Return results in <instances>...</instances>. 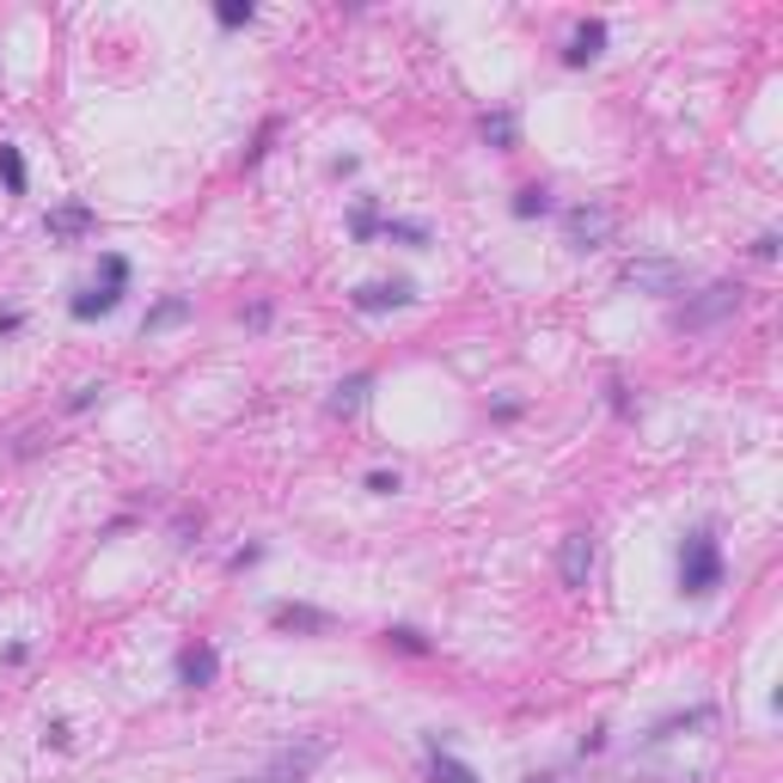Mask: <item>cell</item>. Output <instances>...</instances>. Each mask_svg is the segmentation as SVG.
Returning <instances> with one entry per match:
<instances>
[{"instance_id":"1","label":"cell","mask_w":783,"mask_h":783,"mask_svg":"<svg viewBox=\"0 0 783 783\" xmlns=\"http://www.w3.org/2000/svg\"><path fill=\"white\" fill-rule=\"evenodd\" d=\"M722 588V544L710 527H691L679 539V594H717Z\"/></svg>"},{"instance_id":"2","label":"cell","mask_w":783,"mask_h":783,"mask_svg":"<svg viewBox=\"0 0 783 783\" xmlns=\"http://www.w3.org/2000/svg\"><path fill=\"white\" fill-rule=\"evenodd\" d=\"M734 313H741V282H710L703 294H691V300L679 306L674 325L679 331H710V325L734 319Z\"/></svg>"},{"instance_id":"3","label":"cell","mask_w":783,"mask_h":783,"mask_svg":"<svg viewBox=\"0 0 783 783\" xmlns=\"http://www.w3.org/2000/svg\"><path fill=\"white\" fill-rule=\"evenodd\" d=\"M98 269H105V282H98V288H86V294H74V306H67L81 325H86V319H105V313H117L123 288H129V257H123V252H105V257H98Z\"/></svg>"},{"instance_id":"4","label":"cell","mask_w":783,"mask_h":783,"mask_svg":"<svg viewBox=\"0 0 783 783\" xmlns=\"http://www.w3.org/2000/svg\"><path fill=\"white\" fill-rule=\"evenodd\" d=\"M612 233H618V214L606 209V202H575L570 214H563V240H570V252H600V245H612Z\"/></svg>"},{"instance_id":"5","label":"cell","mask_w":783,"mask_h":783,"mask_svg":"<svg viewBox=\"0 0 783 783\" xmlns=\"http://www.w3.org/2000/svg\"><path fill=\"white\" fill-rule=\"evenodd\" d=\"M618 282L637 294H686V264H674V257H631L618 269Z\"/></svg>"},{"instance_id":"6","label":"cell","mask_w":783,"mask_h":783,"mask_svg":"<svg viewBox=\"0 0 783 783\" xmlns=\"http://www.w3.org/2000/svg\"><path fill=\"white\" fill-rule=\"evenodd\" d=\"M594 532L588 527H575L570 539H563V551H558V575H563V588H588V575H594Z\"/></svg>"},{"instance_id":"7","label":"cell","mask_w":783,"mask_h":783,"mask_svg":"<svg viewBox=\"0 0 783 783\" xmlns=\"http://www.w3.org/2000/svg\"><path fill=\"white\" fill-rule=\"evenodd\" d=\"M214 679H221V655H214V643H184V649H178V686L202 691V686H214Z\"/></svg>"},{"instance_id":"8","label":"cell","mask_w":783,"mask_h":783,"mask_svg":"<svg viewBox=\"0 0 783 783\" xmlns=\"http://www.w3.org/2000/svg\"><path fill=\"white\" fill-rule=\"evenodd\" d=\"M349 300H356V313H392V306H411L416 288L411 282H368V288H356Z\"/></svg>"},{"instance_id":"9","label":"cell","mask_w":783,"mask_h":783,"mask_svg":"<svg viewBox=\"0 0 783 783\" xmlns=\"http://www.w3.org/2000/svg\"><path fill=\"white\" fill-rule=\"evenodd\" d=\"M269 624H276V631H306V637H325V631H331V612H319V606H288V600H282L276 612H269Z\"/></svg>"},{"instance_id":"10","label":"cell","mask_w":783,"mask_h":783,"mask_svg":"<svg viewBox=\"0 0 783 783\" xmlns=\"http://www.w3.org/2000/svg\"><path fill=\"white\" fill-rule=\"evenodd\" d=\"M428 783H478V771L465 759H453L441 741H428Z\"/></svg>"},{"instance_id":"11","label":"cell","mask_w":783,"mask_h":783,"mask_svg":"<svg viewBox=\"0 0 783 783\" xmlns=\"http://www.w3.org/2000/svg\"><path fill=\"white\" fill-rule=\"evenodd\" d=\"M600 50H606V25H600V19H588V25H582V31H575V38H570V50H563V62H570V67H588V62H594Z\"/></svg>"},{"instance_id":"12","label":"cell","mask_w":783,"mask_h":783,"mask_svg":"<svg viewBox=\"0 0 783 783\" xmlns=\"http://www.w3.org/2000/svg\"><path fill=\"white\" fill-rule=\"evenodd\" d=\"M368 392H373V373H349V380L331 392V416H356L361 404H368Z\"/></svg>"},{"instance_id":"13","label":"cell","mask_w":783,"mask_h":783,"mask_svg":"<svg viewBox=\"0 0 783 783\" xmlns=\"http://www.w3.org/2000/svg\"><path fill=\"white\" fill-rule=\"evenodd\" d=\"M86 226H93V209L67 202V209H55V214H50V240H81Z\"/></svg>"},{"instance_id":"14","label":"cell","mask_w":783,"mask_h":783,"mask_svg":"<svg viewBox=\"0 0 783 783\" xmlns=\"http://www.w3.org/2000/svg\"><path fill=\"white\" fill-rule=\"evenodd\" d=\"M184 319H190V300L184 294H166V300L141 319V331H166V325H184Z\"/></svg>"},{"instance_id":"15","label":"cell","mask_w":783,"mask_h":783,"mask_svg":"<svg viewBox=\"0 0 783 783\" xmlns=\"http://www.w3.org/2000/svg\"><path fill=\"white\" fill-rule=\"evenodd\" d=\"M0 184L13 190V197H25V184H31V178H25V154H19L13 141H0Z\"/></svg>"},{"instance_id":"16","label":"cell","mask_w":783,"mask_h":783,"mask_svg":"<svg viewBox=\"0 0 783 783\" xmlns=\"http://www.w3.org/2000/svg\"><path fill=\"white\" fill-rule=\"evenodd\" d=\"M214 19H221L226 31H240V25H252V19H257V7H252V0H226V7H214Z\"/></svg>"},{"instance_id":"17","label":"cell","mask_w":783,"mask_h":783,"mask_svg":"<svg viewBox=\"0 0 783 783\" xmlns=\"http://www.w3.org/2000/svg\"><path fill=\"white\" fill-rule=\"evenodd\" d=\"M385 643H392V649H404V655H428L423 631H411V624H392V631H385Z\"/></svg>"},{"instance_id":"18","label":"cell","mask_w":783,"mask_h":783,"mask_svg":"<svg viewBox=\"0 0 783 783\" xmlns=\"http://www.w3.org/2000/svg\"><path fill=\"white\" fill-rule=\"evenodd\" d=\"M484 135H490L496 147H515V117H508V110H496V117H484Z\"/></svg>"},{"instance_id":"19","label":"cell","mask_w":783,"mask_h":783,"mask_svg":"<svg viewBox=\"0 0 783 783\" xmlns=\"http://www.w3.org/2000/svg\"><path fill=\"white\" fill-rule=\"evenodd\" d=\"M544 209H551V197H544L539 184H532V190H520V197H515V214H520V221H532V214H544Z\"/></svg>"},{"instance_id":"20","label":"cell","mask_w":783,"mask_h":783,"mask_svg":"<svg viewBox=\"0 0 783 783\" xmlns=\"http://www.w3.org/2000/svg\"><path fill=\"white\" fill-rule=\"evenodd\" d=\"M368 490H373V496H392V490H399V478H392V472H373Z\"/></svg>"},{"instance_id":"21","label":"cell","mask_w":783,"mask_h":783,"mask_svg":"<svg viewBox=\"0 0 783 783\" xmlns=\"http://www.w3.org/2000/svg\"><path fill=\"white\" fill-rule=\"evenodd\" d=\"M98 392H105V385H81V392H74V399H67V411H86V404H93Z\"/></svg>"},{"instance_id":"22","label":"cell","mask_w":783,"mask_h":783,"mask_svg":"<svg viewBox=\"0 0 783 783\" xmlns=\"http://www.w3.org/2000/svg\"><path fill=\"white\" fill-rule=\"evenodd\" d=\"M753 257H765V264H771V257H777V233H759V245H753Z\"/></svg>"},{"instance_id":"23","label":"cell","mask_w":783,"mask_h":783,"mask_svg":"<svg viewBox=\"0 0 783 783\" xmlns=\"http://www.w3.org/2000/svg\"><path fill=\"white\" fill-rule=\"evenodd\" d=\"M527 783H563V777H527Z\"/></svg>"}]
</instances>
